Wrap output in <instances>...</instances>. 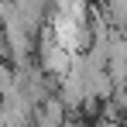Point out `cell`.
I'll return each mask as SVG.
<instances>
[{
	"label": "cell",
	"instance_id": "obj_1",
	"mask_svg": "<svg viewBox=\"0 0 127 127\" xmlns=\"http://www.w3.org/2000/svg\"><path fill=\"white\" fill-rule=\"evenodd\" d=\"M69 117H72V110H69V106H65V100L55 93V96H48L45 103L34 106L31 127H65V124H69Z\"/></svg>",
	"mask_w": 127,
	"mask_h": 127
}]
</instances>
